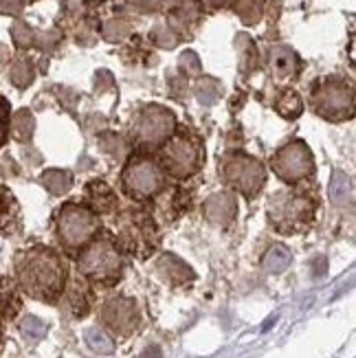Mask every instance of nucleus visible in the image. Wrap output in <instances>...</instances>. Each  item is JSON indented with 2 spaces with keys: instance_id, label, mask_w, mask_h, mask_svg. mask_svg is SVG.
I'll return each mask as SVG.
<instances>
[{
  "instance_id": "7ed1b4c3",
  "label": "nucleus",
  "mask_w": 356,
  "mask_h": 358,
  "mask_svg": "<svg viewBox=\"0 0 356 358\" xmlns=\"http://www.w3.org/2000/svg\"><path fill=\"white\" fill-rule=\"evenodd\" d=\"M84 268H86V273L92 275V277H97V279H99V277H101V279H108V277L117 275V271H119V262H117L115 253H111V251H97V253L88 255V259H86V264H84Z\"/></svg>"
},
{
  "instance_id": "9d476101",
  "label": "nucleus",
  "mask_w": 356,
  "mask_h": 358,
  "mask_svg": "<svg viewBox=\"0 0 356 358\" xmlns=\"http://www.w3.org/2000/svg\"><path fill=\"white\" fill-rule=\"evenodd\" d=\"M5 126H7V103L0 99V143L5 138Z\"/></svg>"
},
{
  "instance_id": "1a4fd4ad",
  "label": "nucleus",
  "mask_w": 356,
  "mask_h": 358,
  "mask_svg": "<svg viewBox=\"0 0 356 358\" xmlns=\"http://www.w3.org/2000/svg\"><path fill=\"white\" fill-rule=\"evenodd\" d=\"M350 192V182L346 176L336 174L334 180H332V187H330V196L334 202H346V194Z\"/></svg>"
},
{
  "instance_id": "f03ea898",
  "label": "nucleus",
  "mask_w": 356,
  "mask_h": 358,
  "mask_svg": "<svg viewBox=\"0 0 356 358\" xmlns=\"http://www.w3.org/2000/svg\"><path fill=\"white\" fill-rule=\"evenodd\" d=\"M106 321L119 332H128L136 325V308L132 301L115 299L106 306Z\"/></svg>"
},
{
  "instance_id": "423d86ee",
  "label": "nucleus",
  "mask_w": 356,
  "mask_h": 358,
  "mask_svg": "<svg viewBox=\"0 0 356 358\" xmlns=\"http://www.w3.org/2000/svg\"><path fill=\"white\" fill-rule=\"evenodd\" d=\"M290 262V255L284 246H273L271 251L266 253V259H264V266L266 271L271 273H282Z\"/></svg>"
},
{
  "instance_id": "20e7f679",
  "label": "nucleus",
  "mask_w": 356,
  "mask_h": 358,
  "mask_svg": "<svg viewBox=\"0 0 356 358\" xmlns=\"http://www.w3.org/2000/svg\"><path fill=\"white\" fill-rule=\"evenodd\" d=\"M18 229V202L0 187V233H11Z\"/></svg>"
},
{
  "instance_id": "9b49d317",
  "label": "nucleus",
  "mask_w": 356,
  "mask_h": 358,
  "mask_svg": "<svg viewBox=\"0 0 356 358\" xmlns=\"http://www.w3.org/2000/svg\"><path fill=\"white\" fill-rule=\"evenodd\" d=\"M143 358H161V350L159 348H148Z\"/></svg>"
},
{
  "instance_id": "39448f33",
  "label": "nucleus",
  "mask_w": 356,
  "mask_h": 358,
  "mask_svg": "<svg viewBox=\"0 0 356 358\" xmlns=\"http://www.w3.org/2000/svg\"><path fill=\"white\" fill-rule=\"evenodd\" d=\"M20 310V297L9 279H0V313L7 319L15 317Z\"/></svg>"
},
{
  "instance_id": "0eeeda50",
  "label": "nucleus",
  "mask_w": 356,
  "mask_h": 358,
  "mask_svg": "<svg viewBox=\"0 0 356 358\" xmlns=\"http://www.w3.org/2000/svg\"><path fill=\"white\" fill-rule=\"evenodd\" d=\"M86 343H88L90 350H95L99 354H113V350H115L113 341L108 338L101 330H97V328H92V330L86 332Z\"/></svg>"
},
{
  "instance_id": "6e6552de",
  "label": "nucleus",
  "mask_w": 356,
  "mask_h": 358,
  "mask_svg": "<svg viewBox=\"0 0 356 358\" xmlns=\"http://www.w3.org/2000/svg\"><path fill=\"white\" fill-rule=\"evenodd\" d=\"M20 332L27 341H40L46 334V325L38 317H24L20 323Z\"/></svg>"
},
{
  "instance_id": "f257e3e1",
  "label": "nucleus",
  "mask_w": 356,
  "mask_h": 358,
  "mask_svg": "<svg viewBox=\"0 0 356 358\" xmlns=\"http://www.w3.org/2000/svg\"><path fill=\"white\" fill-rule=\"evenodd\" d=\"M18 279L24 292L42 301H53L64 286V268L59 259L44 248L27 251L18 259Z\"/></svg>"
}]
</instances>
